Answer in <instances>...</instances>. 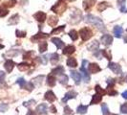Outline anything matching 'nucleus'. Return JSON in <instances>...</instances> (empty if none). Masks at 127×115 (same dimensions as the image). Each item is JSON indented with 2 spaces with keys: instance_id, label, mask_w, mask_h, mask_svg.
Segmentation results:
<instances>
[{
  "instance_id": "f257e3e1",
  "label": "nucleus",
  "mask_w": 127,
  "mask_h": 115,
  "mask_svg": "<svg viewBox=\"0 0 127 115\" xmlns=\"http://www.w3.org/2000/svg\"><path fill=\"white\" fill-rule=\"evenodd\" d=\"M85 21H86L87 23L91 24V25L96 27V28H97L99 31H101V32H103V31L105 30V25H104L103 21H102L99 17H96V16L93 15V14H87V15L85 16Z\"/></svg>"
},
{
  "instance_id": "f03ea898",
  "label": "nucleus",
  "mask_w": 127,
  "mask_h": 115,
  "mask_svg": "<svg viewBox=\"0 0 127 115\" xmlns=\"http://www.w3.org/2000/svg\"><path fill=\"white\" fill-rule=\"evenodd\" d=\"M67 9V4L65 2V0H58L57 3L51 8L52 12L58 14H62Z\"/></svg>"
},
{
  "instance_id": "7ed1b4c3",
  "label": "nucleus",
  "mask_w": 127,
  "mask_h": 115,
  "mask_svg": "<svg viewBox=\"0 0 127 115\" xmlns=\"http://www.w3.org/2000/svg\"><path fill=\"white\" fill-rule=\"evenodd\" d=\"M79 36H80V38H81L83 41H86V40H89L90 38L93 37V32L88 27H84L82 29H80Z\"/></svg>"
},
{
  "instance_id": "20e7f679",
  "label": "nucleus",
  "mask_w": 127,
  "mask_h": 115,
  "mask_svg": "<svg viewBox=\"0 0 127 115\" xmlns=\"http://www.w3.org/2000/svg\"><path fill=\"white\" fill-rule=\"evenodd\" d=\"M88 64V61L86 59H83L82 64H81V67H80V72H81V77L84 80V83H89L90 82V76L88 71L86 70V65Z\"/></svg>"
},
{
  "instance_id": "39448f33",
  "label": "nucleus",
  "mask_w": 127,
  "mask_h": 115,
  "mask_svg": "<svg viewBox=\"0 0 127 115\" xmlns=\"http://www.w3.org/2000/svg\"><path fill=\"white\" fill-rule=\"evenodd\" d=\"M82 18V13H80V11L79 10H77V9H75V10H73V12L71 13V23H74V24H76V23H78L80 20Z\"/></svg>"
},
{
  "instance_id": "423d86ee",
  "label": "nucleus",
  "mask_w": 127,
  "mask_h": 115,
  "mask_svg": "<svg viewBox=\"0 0 127 115\" xmlns=\"http://www.w3.org/2000/svg\"><path fill=\"white\" fill-rule=\"evenodd\" d=\"M108 68L110 70H112L115 74H120L121 75L122 74V69H121V66L120 64L115 63V62H109L108 63Z\"/></svg>"
},
{
  "instance_id": "0eeeda50",
  "label": "nucleus",
  "mask_w": 127,
  "mask_h": 115,
  "mask_svg": "<svg viewBox=\"0 0 127 115\" xmlns=\"http://www.w3.org/2000/svg\"><path fill=\"white\" fill-rule=\"evenodd\" d=\"M100 41H101V43L104 46H110L113 43V37L111 35L105 34V35H103L100 38Z\"/></svg>"
},
{
  "instance_id": "6e6552de",
  "label": "nucleus",
  "mask_w": 127,
  "mask_h": 115,
  "mask_svg": "<svg viewBox=\"0 0 127 115\" xmlns=\"http://www.w3.org/2000/svg\"><path fill=\"white\" fill-rule=\"evenodd\" d=\"M49 37H50V35H49V34H45V33H42V32H40V31H39L35 36L32 37L31 40H32V42H35V41H38V40H40V39L48 38Z\"/></svg>"
},
{
  "instance_id": "1a4fd4ad",
  "label": "nucleus",
  "mask_w": 127,
  "mask_h": 115,
  "mask_svg": "<svg viewBox=\"0 0 127 115\" xmlns=\"http://www.w3.org/2000/svg\"><path fill=\"white\" fill-rule=\"evenodd\" d=\"M100 71H101V68L97 63L93 62V63H90L88 65V72L91 74H95V73H98Z\"/></svg>"
},
{
  "instance_id": "9d476101",
  "label": "nucleus",
  "mask_w": 127,
  "mask_h": 115,
  "mask_svg": "<svg viewBox=\"0 0 127 115\" xmlns=\"http://www.w3.org/2000/svg\"><path fill=\"white\" fill-rule=\"evenodd\" d=\"M70 75L72 77V79L75 81L76 84H79L80 83V82H81V75H80V73H78L77 71L71 70Z\"/></svg>"
},
{
  "instance_id": "9b49d317",
  "label": "nucleus",
  "mask_w": 127,
  "mask_h": 115,
  "mask_svg": "<svg viewBox=\"0 0 127 115\" xmlns=\"http://www.w3.org/2000/svg\"><path fill=\"white\" fill-rule=\"evenodd\" d=\"M46 17H47V15L43 12H37V13H35L33 14V18L35 19L36 21H38L39 23L44 22L45 20H46Z\"/></svg>"
},
{
  "instance_id": "f8f14e48",
  "label": "nucleus",
  "mask_w": 127,
  "mask_h": 115,
  "mask_svg": "<svg viewBox=\"0 0 127 115\" xmlns=\"http://www.w3.org/2000/svg\"><path fill=\"white\" fill-rule=\"evenodd\" d=\"M44 99L47 100L49 103H54L56 100H57V97L55 95V93L52 91V90H48L44 95Z\"/></svg>"
},
{
  "instance_id": "ddd939ff",
  "label": "nucleus",
  "mask_w": 127,
  "mask_h": 115,
  "mask_svg": "<svg viewBox=\"0 0 127 115\" xmlns=\"http://www.w3.org/2000/svg\"><path fill=\"white\" fill-rule=\"evenodd\" d=\"M76 95H77V93H76V91H69V92H67L66 94H65V96H64L63 98H62V102L63 103H67L69 100H71V99H75L76 97Z\"/></svg>"
},
{
  "instance_id": "4468645a",
  "label": "nucleus",
  "mask_w": 127,
  "mask_h": 115,
  "mask_svg": "<svg viewBox=\"0 0 127 115\" xmlns=\"http://www.w3.org/2000/svg\"><path fill=\"white\" fill-rule=\"evenodd\" d=\"M46 83H47V84H48L49 86L54 87V86L56 85V83H57V79H56L55 75H53L52 73L49 74V75L47 76V81H46Z\"/></svg>"
},
{
  "instance_id": "2eb2a0df",
  "label": "nucleus",
  "mask_w": 127,
  "mask_h": 115,
  "mask_svg": "<svg viewBox=\"0 0 127 115\" xmlns=\"http://www.w3.org/2000/svg\"><path fill=\"white\" fill-rule=\"evenodd\" d=\"M76 51V47L74 45H67L66 47H64L62 50V54L63 55H72Z\"/></svg>"
},
{
  "instance_id": "dca6fc26",
  "label": "nucleus",
  "mask_w": 127,
  "mask_h": 115,
  "mask_svg": "<svg viewBox=\"0 0 127 115\" xmlns=\"http://www.w3.org/2000/svg\"><path fill=\"white\" fill-rule=\"evenodd\" d=\"M36 113L42 115V114H47V105L46 104H40L39 106L36 107V109H35Z\"/></svg>"
},
{
  "instance_id": "f3484780",
  "label": "nucleus",
  "mask_w": 127,
  "mask_h": 115,
  "mask_svg": "<svg viewBox=\"0 0 127 115\" xmlns=\"http://www.w3.org/2000/svg\"><path fill=\"white\" fill-rule=\"evenodd\" d=\"M14 65H15V63H14V61L13 60H12V59H8L6 62L4 63V67H5V69H6L7 72H12L13 69V67H14Z\"/></svg>"
},
{
  "instance_id": "a211bd4d",
  "label": "nucleus",
  "mask_w": 127,
  "mask_h": 115,
  "mask_svg": "<svg viewBox=\"0 0 127 115\" xmlns=\"http://www.w3.org/2000/svg\"><path fill=\"white\" fill-rule=\"evenodd\" d=\"M51 41L54 43V44L57 46V49H62L64 47V42L60 39V38H53L51 39Z\"/></svg>"
},
{
  "instance_id": "6ab92c4d",
  "label": "nucleus",
  "mask_w": 127,
  "mask_h": 115,
  "mask_svg": "<svg viewBox=\"0 0 127 115\" xmlns=\"http://www.w3.org/2000/svg\"><path fill=\"white\" fill-rule=\"evenodd\" d=\"M95 0H84L83 1V8L85 11H89L92 7L95 5Z\"/></svg>"
},
{
  "instance_id": "aec40b11",
  "label": "nucleus",
  "mask_w": 127,
  "mask_h": 115,
  "mask_svg": "<svg viewBox=\"0 0 127 115\" xmlns=\"http://www.w3.org/2000/svg\"><path fill=\"white\" fill-rule=\"evenodd\" d=\"M98 47H99V43H98V41L97 40H94L93 42H91L88 46H87V48H88V50L89 51H97L98 50Z\"/></svg>"
},
{
  "instance_id": "412c9836",
  "label": "nucleus",
  "mask_w": 127,
  "mask_h": 115,
  "mask_svg": "<svg viewBox=\"0 0 127 115\" xmlns=\"http://www.w3.org/2000/svg\"><path fill=\"white\" fill-rule=\"evenodd\" d=\"M53 75H58V76H60V75H62V74H64V67L63 66H61V65H58V66H57L56 68H54L53 70H52L51 72Z\"/></svg>"
},
{
  "instance_id": "4be33fe9",
  "label": "nucleus",
  "mask_w": 127,
  "mask_h": 115,
  "mask_svg": "<svg viewBox=\"0 0 127 115\" xmlns=\"http://www.w3.org/2000/svg\"><path fill=\"white\" fill-rule=\"evenodd\" d=\"M113 32H114V35L116 38H121V35L123 33V29L121 26H115L114 29H113Z\"/></svg>"
},
{
  "instance_id": "5701e85b",
  "label": "nucleus",
  "mask_w": 127,
  "mask_h": 115,
  "mask_svg": "<svg viewBox=\"0 0 127 115\" xmlns=\"http://www.w3.org/2000/svg\"><path fill=\"white\" fill-rule=\"evenodd\" d=\"M101 100H102V96L99 95L98 93H96L95 95H93L92 100H91V102H90V105H96V104L101 102Z\"/></svg>"
},
{
  "instance_id": "b1692460",
  "label": "nucleus",
  "mask_w": 127,
  "mask_h": 115,
  "mask_svg": "<svg viewBox=\"0 0 127 115\" xmlns=\"http://www.w3.org/2000/svg\"><path fill=\"white\" fill-rule=\"evenodd\" d=\"M57 22H58V17L56 16V15H51V16L48 18V24L51 26V27L57 26Z\"/></svg>"
},
{
  "instance_id": "393cba45",
  "label": "nucleus",
  "mask_w": 127,
  "mask_h": 115,
  "mask_svg": "<svg viewBox=\"0 0 127 115\" xmlns=\"http://www.w3.org/2000/svg\"><path fill=\"white\" fill-rule=\"evenodd\" d=\"M109 7H110V5H109L108 2H100V3L97 4L96 9H97L98 12H103L104 10H106V9L109 8Z\"/></svg>"
},
{
  "instance_id": "a878e982",
  "label": "nucleus",
  "mask_w": 127,
  "mask_h": 115,
  "mask_svg": "<svg viewBox=\"0 0 127 115\" xmlns=\"http://www.w3.org/2000/svg\"><path fill=\"white\" fill-rule=\"evenodd\" d=\"M19 21V15L17 13H15V14H13V16L11 17V18L9 19V24L10 25H15V24H17Z\"/></svg>"
},
{
  "instance_id": "bb28decb",
  "label": "nucleus",
  "mask_w": 127,
  "mask_h": 115,
  "mask_svg": "<svg viewBox=\"0 0 127 115\" xmlns=\"http://www.w3.org/2000/svg\"><path fill=\"white\" fill-rule=\"evenodd\" d=\"M67 65L69 66V67H76L77 66V61H76V59L75 58H68V59H67Z\"/></svg>"
},
{
  "instance_id": "cd10ccee",
  "label": "nucleus",
  "mask_w": 127,
  "mask_h": 115,
  "mask_svg": "<svg viewBox=\"0 0 127 115\" xmlns=\"http://www.w3.org/2000/svg\"><path fill=\"white\" fill-rule=\"evenodd\" d=\"M87 109H88V106H83V105H80L77 107L76 109V112L78 114H85L87 112Z\"/></svg>"
},
{
  "instance_id": "c85d7f7f",
  "label": "nucleus",
  "mask_w": 127,
  "mask_h": 115,
  "mask_svg": "<svg viewBox=\"0 0 127 115\" xmlns=\"http://www.w3.org/2000/svg\"><path fill=\"white\" fill-rule=\"evenodd\" d=\"M50 60L52 64H57V62L59 60V55L57 53H53L50 55Z\"/></svg>"
},
{
  "instance_id": "c756f323",
  "label": "nucleus",
  "mask_w": 127,
  "mask_h": 115,
  "mask_svg": "<svg viewBox=\"0 0 127 115\" xmlns=\"http://www.w3.org/2000/svg\"><path fill=\"white\" fill-rule=\"evenodd\" d=\"M43 79H44V76H43V75H39V76L35 77V78L32 80V83H34L35 86H36V85H40L41 83H42V81H43ZM34 84H33V85H34Z\"/></svg>"
},
{
  "instance_id": "7c9ffc66",
  "label": "nucleus",
  "mask_w": 127,
  "mask_h": 115,
  "mask_svg": "<svg viewBox=\"0 0 127 115\" xmlns=\"http://www.w3.org/2000/svg\"><path fill=\"white\" fill-rule=\"evenodd\" d=\"M47 49H48V43L47 42H40L39 45H38V50L40 53H43V52H46L47 51Z\"/></svg>"
},
{
  "instance_id": "2f4dec72",
  "label": "nucleus",
  "mask_w": 127,
  "mask_h": 115,
  "mask_svg": "<svg viewBox=\"0 0 127 115\" xmlns=\"http://www.w3.org/2000/svg\"><path fill=\"white\" fill-rule=\"evenodd\" d=\"M17 68L20 71H27L30 68V64L28 62H21V63H19L17 65Z\"/></svg>"
},
{
  "instance_id": "473e14b6",
  "label": "nucleus",
  "mask_w": 127,
  "mask_h": 115,
  "mask_svg": "<svg viewBox=\"0 0 127 115\" xmlns=\"http://www.w3.org/2000/svg\"><path fill=\"white\" fill-rule=\"evenodd\" d=\"M125 3H126V0H118V4L120 7V10L122 13H125L126 10H125Z\"/></svg>"
},
{
  "instance_id": "72a5a7b5",
  "label": "nucleus",
  "mask_w": 127,
  "mask_h": 115,
  "mask_svg": "<svg viewBox=\"0 0 127 115\" xmlns=\"http://www.w3.org/2000/svg\"><path fill=\"white\" fill-rule=\"evenodd\" d=\"M58 82L61 83V84H63V85L67 84V83H68V76H66L65 74L60 75L59 78H58Z\"/></svg>"
},
{
  "instance_id": "f704fd0d",
  "label": "nucleus",
  "mask_w": 127,
  "mask_h": 115,
  "mask_svg": "<svg viewBox=\"0 0 127 115\" xmlns=\"http://www.w3.org/2000/svg\"><path fill=\"white\" fill-rule=\"evenodd\" d=\"M101 54L104 56V58H106L108 60H111V59H112V53H111L110 50H107V49L101 50Z\"/></svg>"
},
{
  "instance_id": "c9c22d12",
  "label": "nucleus",
  "mask_w": 127,
  "mask_h": 115,
  "mask_svg": "<svg viewBox=\"0 0 127 115\" xmlns=\"http://www.w3.org/2000/svg\"><path fill=\"white\" fill-rule=\"evenodd\" d=\"M68 35H69V37H70L73 41H75V40H76L78 38V34H77L76 30H71Z\"/></svg>"
},
{
  "instance_id": "e433bc0d",
  "label": "nucleus",
  "mask_w": 127,
  "mask_h": 115,
  "mask_svg": "<svg viewBox=\"0 0 127 115\" xmlns=\"http://www.w3.org/2000/svg\"><path fill=\"white\" fill-rule=\"evenodd\" d=\"M95 92H96V93H98L99 95H101V96H103V95H105V94H106V90L102 89L99 84H96V85H95Z\"/></svg>"
},
{
  "instance_id": "4c0bfd02",
  "label": "nucleus",
  "mask_w": 127,
  "mask_h": 115,
  "mask_svg": "<svg viewBox=\"0 0 127 115\" xmlns=\"http://www.w3.org/2000/svg\"><path fill=\"white\" fill-rule=\"evenodd\" d=\"M64 28H65V25L59 26V27H57V28H55V29L52 31L51 35H56V34H59V33H61L64 30Z\"/></svg>"
},
{
  "instance_id": "58836bf2",
  "label": "nucleus",
  "mask_w": 127,
  "mask_h": 115,
  "mask_svg": "<svg viewBox=\"0 0 127 115\" xmlns=\"http://www.w3.org/2000/svg\"><path fill=\"white\" fill-rule=\"evenodd\" d=\"M32 58H34V52H32V51L27 52V53L24 54V56H23V58H24V59H31Z\"/></svg>"
},
{
  "instance_id": "ea45409f",
  "label": "nucleus",
  "mask_w": 127,
  "mask_h": 115,
  "mask_svg": "<svg viewBox=\"0 0 127 115\" xmlns=\"http://www.w3.org/2000/svg\"><path fill=\"white\" fill-rule=\"evenodd\" d=\"M8 13H9V11L7 10L5 7H0V17H5Z\"/></svg>"
},
{
  "instance_id": "a19ab883",
  "label": "nucleus",
  "mask_w": 127,
  "mask_h": 115,
  "mask_svg": "<svg viewBox=\"0 0 127 115\" xmlns=\"http://www.w3.org/2000/svg\"><path fill=\"white\" fill-rule=\"evenodd\" d=\"M106 83H107V88H114L116 81H115V79H108L106 81Z\"/></svg>"
},
{
  "instance_id": "79ce46f5",
  "label": "nucleus",
  "mask_w": 127,
  "mask_h": 115,
  "mask_svg": "<svg viewBox=\"0 0 127 115\" xmlns=\"http://www.w3.org/2000/svg\"><path fill=\"white\" fill-rule=\"evenodd\" d=\"M101 110H102V114L103 115H109V109L108 107H107V105L106 104H103L101 106Z\"/></svg>"
},
{
  "instance_id": "37998d69",
  "label": "nucleus",
  "mask_w": 127,
  "mask_h": 115,
  "mask_svg": "<svg viewBox=\"0 0 127 115\" xmlns=\"http://www.w3.org/2000/svg\"><path fill=\"white\" fill-rule=\"evenodd\" d=\"M16 83H18L21 88H24L27 83H26V81L23 78H19V79H17V81H16Z\"/></svg>"
},
{
  "instance_id": "c03bdc74",
  "label": "nucleus",
  "mask_w": 127,
  "mask_h": 115,
  "mask_svg": "<svg viewBox=\"0 0 127 115\" xmlns=\"http://www.w3.org/2000/svg\"><path fill=\"white\" fill-rule=\"evenodd\" d=\"M16 1L15 0H10V1H7V2H4L3 4V7H13L15 5Z\"/></svg>"
},
{
  "instance_id": "a18cd8bd",
  "label": "nucleus",
  "mask_w": 127,
  "mask_h": 115,
  "mask_svg": "<svg viewBox=\"0 0 127 115\" xmlns=\"http://www.w3.org/2000/svg\"><path fill=\"white\" fill-rule=\"evenodd\" d=\"M19 54V51L17 50H11V51L7 52V56H10V57H15Z\"/></svg>"
},
{
  "instance_id": "49530a36",
  "label": "nucleus",
  "mask_w": 127,
  "mask_h": 115,
  "mask_svg": "<svg viewBox=\"0 0 127 115\" xmlns=\"http://www.w3.org/2000/svg\"><path fill=\"white\" fill-rule=\"evenodd\" d=\"M15 34H16V37L17 38H25L26 35H27L25 31H19V30H16Z\"/></svg>"
},
{
  "instance_id": "de8ad7c7",
  "label": "nucleus",
  "mask_w": 127,
  "mask_h": 115,
  "mask_svg": "<svg viewBox=\"0 0 127 115\" xmlns=\"http://www.w3.org/2000/svg\"><path fill=\"white\" fill-rule=\"evenodd\" d=\"M9 109L8 104H0V112H5Z\"/></svg>"
},
{
  "instance_id": "09e8293b",
  "label": "nucleus",
  "mask_w": 127,
  "mask_h": 115,
  "mask_svg": "<svg viewBox=\"0 0 127 115\" xmlns=\"http://www.w3.org/2000/svg\"><path fill=\"white\" fill-rule=\"evenodd\" d=\"M73 114V110L70 109L69 106H66L64 108V115H72Z\"/></svg>"
},
{
  "instance_id": "8fccbe9b",
  "label": "nucleus",
  "mask_w": 127,
  "mask_h": 115,
  "mask_svg": "<svg viewBox=\"0 0 127 115\" xmlns=\"http://www.w3.org/2000/svg\"><path fill=\"white\" fill-rule=\"evenodd\" d=\"M24 88L27 89V90H29V91H32V89L34 88V85H33V83L31 82V83H26V85H25V87H24Z\"/></svg>"
},
{
  "instance_id": "3c124183",
  "label": "nucleus",
  "mask_w": 127,
  "mask_h": 115,
  "mask_svg": "<svg viewBox=\"0 0 127 115\" xmlns=\"http://www.w3.org/2000/svg\"><path fill=\"white\" fill-rule=\"evenodd\" d=\"M33 104H35V101L33 100V99H32V100H30V101H28V102H24L23 103V106L24 107H31V106H32Z\"/></svg>"
},
{
  "instance_id": "603ef678",
  "label": "nucleus",
  "mask_w": 127,
  "mask_h": 115,
  "mask_svg": "<svg viewBox=\"0 0 127 115\" xmlns=\"http://www.w3.org/2000/svg\"><path fill=\"white\" fill-rule=\"evenodd\" d=\"M121 113H124V114H127V103L121 105Z\"/></svg>"
},
{
  "instance_id": "864d4df0",
  "label": "nucleus",
  "mask_w": 127,
  "mask_h": 115,
  "mask_svg": "<svg viewBox=\"0 0 127 115\" xmlns=\"http://www.w3.org/2000/svg\"><path fill=\"white\" fill-rule=\"evenodd\" d=\"M38 58V60H39L41 63L44 64V65L47 63V57H46V56H43V57H39V58Z\"/></svg>"
},
{
  "instance_id": "5fc2aeb1",
  "label": "nucleus",
  "mask_w": 127,
  "mask_h": 115,
  "mask_svg": "<svg viewBox=\"0 0 127 115\" xmlns=\"http://www.w3.org/2000/svg\"><path fill=\"white\" fill-rule=\"evenodd\" d=\"M5 76H6L5 72L0 71V83H2L3 82H4V80H5Z\"/></svg>"
},
{
  "instance_id": "6e6d98bb",
  "label": "nucleus",
  "mask_w": 127,
  "mask_h": 115,
  "mask_svg": "<svg viewBox=\"0 0 127 115\" xmlns=\"http://www.w3.org/2000/svg\"><path fill=\"white\" fill-rule=\"evenodd\" d=\"M50 110H51L53 113H57V109H56V107L54 105H52L51 107H50Z\"/></svg>"
},
{
  "instance_id": "4d7b16f0",
  "label": "nucleus",
  "mask_w": 127,
  "mask_h": 115,
  "mask_svg": "<svg viewBox=\"0 0 127 115\" xmlns=\"http://www.w3.org/2000/svg\"><path fill=\"white\" fill-rule=\"evenodd\" d=\"M121 81H123L124 83H126V82H127V73H125V74H123V75H122Z\"/></svg>"
},
{
  "instance_id": "13d9d810",
  "label": "nucleus",
  "mask_w": 127,
  "mask_h": 115,
  "mask_svg": "<svg viewBox=\"0 0 127 115\" xmlns=\"http://www.w3.org/2000/svg\"><path fill=\"white\" fill-rule=\"evenodd\" d=\"M26 115H35V112H34V111H32V109H29Z\"/></svg>"
},
{
  "instance_id": "bf43d9fd",
  "label": "nucleus",
  "mask_w": 127,
  "mask_h": 115,
  "mask_svg": "<svg viewBox=\"0 0 127 115\" xmlns=\"http://www.w3.org/2000/svg\"><path fill=\"white\" fill-rule=\"evenodd\" d=\"M121 96H122L124 99H127V90L123 91V92H122V94H121Z\"/></svg>"
},
{
  "instance_id": "052dcab7",
  "label": "nucleus",
  "mask_w": 127,
  "mask_h": 115,
  "mask_svg": "<svg viewBox=\"0 0 127 115\" xmlns=\"http://www.w3.org/2000/svg\"><path fill=\"white\" fill-rule=\"evenodd\" d=\"M4 48V45L3 44H0V49H3Z\"/></svg>"
},
{
  "instance_id": "680f3d73",
  "label": "nucleus",
  "mask_w": 127,
  "mask_h": 115,
  "mask_svg": "<svg viewBox=\"0 0 127 115\" xmlns=\"http://www.w3.org/2000/svg\"><path fill=\"white\" fill-rule=\"evenodd\" d=\"M124 42H125V43H127V37H125V38H124Z\"/></svg>"
},
{
  "instance_id": "e2e57ef3",
  "label": "nucleus",
  "mask_w": 127,
  "mask_h": 115,
  "mask_svg": "<svg viewBox=\"0 0 127 115\" xmlns=\"http://www.w3.org/2000/svg\"><path fill=\"white\" fill-rule=\"evenodd\" d=\"M70 1H76V0H70Z\"/></svg>"
},
{
  "instance_id": "0e129e2a",
  "label": "nucleus",
  "mask_w": 127,
  "mask_h": 115,
  "mask_svg": "<svg viewBox=\"0 0 127 115\" xmlns=\"http://www.w3.org/2000/svg\"><path fill=\"white\" fill-rule=\"evenodd\" d=\"M112 115H118V114H112Z\"/></svg>"
},
{
  "instance_id": "69168bd1",
  "label": "nucleus",
  "mask_w": 127,
  "mask_h": 115,
  "mask_svg": "<svg viewBox=\"0 0 127 115\" xmlns=\"http://www.w3.org/2000/svg\"><path fill=\"white\" fill-rule=\"evenodd\" d=\"M125 13H127V10H126V12H125Z\"/></svg>"
},
{
  "instance_id": "338daca9",
  "label": "nucleus",
  "mask_w": 127,
  "mask_h": 115,
  "mask_svg": "<svg viewBox=\"0 0 127 115\" xmlns=\"http://www.w3.org/2000/svg\"><path fill=\"white\" fill-rule=\"evenodd\" d=\"M126 31H127V30H126Z\"/></svg>"
}]
</instances>
